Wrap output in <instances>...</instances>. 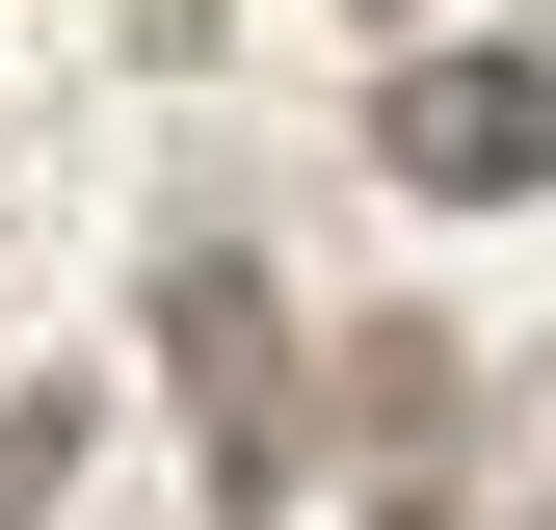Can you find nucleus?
Here are the masks:
<instances>
[{"label":"nucleus","mask_w":556,"mask_h":530,"mask_svg":"<svg viewBox=\"0 0 556 530\" xmlns=\"http://www.w3.org/2000/svg\"><path fill=\"white\" fill-rule=\"evenodd\" d=\"M371 160H397V186H451V213L556 186V53H397V80H371Z\"/></svg>","instance_id":"nucleus-1"},{"label":"nucleus","mask_w":556,"mask_h":530,"mask_svg":"<svg viewBox=\"0 0 556 530\" xmlns=\"http://www.w3.org/2000/svg\"><path fill=\"white\" fill-rule=\"evenodd\" d=\"M160 345L213 371V398H265V265H186V292H160Z\"/></svg>","instance_id":"nucleus-2"},{"label":"nucleus","mask_w":556,"mask_h":530,"mask_svg":"<svg viewBox=\"0 0 556 530\" xmlns=\"http://www.w3.org/2000/svg\"><path fill=\"white\" fill-rule=\"evenodd\" d=\"M132 27H160V53H213V27H239V0H132Z\"/></svg>","instance_id":"nucleus-3"}]
</instances>
